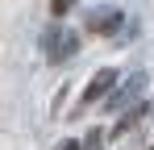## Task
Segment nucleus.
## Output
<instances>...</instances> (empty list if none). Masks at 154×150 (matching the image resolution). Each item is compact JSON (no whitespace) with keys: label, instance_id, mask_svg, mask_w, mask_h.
Wrapping results in <instances>:
<instances>
[{"label":"nucleus","instance_id":"obj_1","mask_svg":"<svg viewBox=\"0 0 154 150\" xmlns=\"http://www.w3.org/2000/svg\"><path fill=\"white\" fill-rule=\"evenodd\" d=\"M42 46H46V58H50V63H67V58L79 50V38L67 29V25H50Z\"/></svg>","mask_w":154,"mask_h":150},{"label":"nucleus","instance_id":"obj_2","mask_svg":"<svg viewBox=\"0 0 154 150\" xmlns=\"http://www.w3.org/2000/svg\"><path fill=\"white\" fill-rule=\"evenodd\" d=\"M83 25H88V33H96V38H108V33H117V25H125V17H121V8L104 4V8H92V13L83 17Z\"/></svg>","mask_w":154,"mask_h":150},{"label":"nucleus","instance_id":"obj_3","mask_svg":"<svg viewBox=\"0 0 154 150\" xmlns=\"http://www.w3.org/2000/svg\"><path fill=\"white\" fill-rule=\"evenodd\" d=\"M108 88H117V71L104 67L88 79V92H83V104H96V100H108Z\"/></svg>","mask_w":154,"mask_h":150},{"label":"nucleus","instance_id":"obj_4","mask_svg":"<svg viewBox=\"0 0 154 150\" xmlns=\"http://www.w3.org/2000/svg\"><path fill=\"white\" fill-rule=\"evenodd\" d=\"M142 83H146V75H133V79H129V83H121V88L104 100V104H108V108H121V104H125V96H137V92H142Z\"/></svg>","mask_w":154,"mask_h":150},{"label":"nucleus","instance_id":"obj_5","mask_svg":"<svg viewBox=\"0 0 154 150\" xmlns=\"http://www.w3.org/2000/svg\"><path fill=\"white\" fill-rule=\"evenodd\" d=\"M142 117H146V104H133V108H129L125 117H121V121L112 125V138H125L129 129H137V121H142Z\"/></svg>","mask_w":154,"mask_h":150},{"label":"nucleus","instance_id":"obj_6","mask_svg":"<svg viewBox=\"0 0 154 150\" xmlns=\"http://www.w3.org/2000/svg\"><path fill=\"white\" fill-rule=\"evenodd\" d=\"M71 8H75V0H50V13H54V17H67Z\"/></svg>","mask_w":154,"mask_h":150},{"label":"nucleus","instance_id":"obj_7","mask_svg":"<svg viewBox=\"0 0 154 150\" xmlns=\"http://www.w3.org/2000/svg\"><path fill=\"white\" fill-rule=\"evenodd\" d=\"M58 150H83V146H79L75 138H67V142H63V146H58Z\"/></svg>","mask_w":154,"mask_h":150},{"label":"nucleus","instance_id":"obj_8","mask_svg":"<svg viewBox=\"0 0 154 150\" xmlns=\"http://www.w3.org/2000/svg\"><path fill=\"white\" fill-rule=\"evenodd\" d=\"M150 150H154V146H150Z\"/></svg>","mask_w":154,"mask_h":150}]
</instances>
